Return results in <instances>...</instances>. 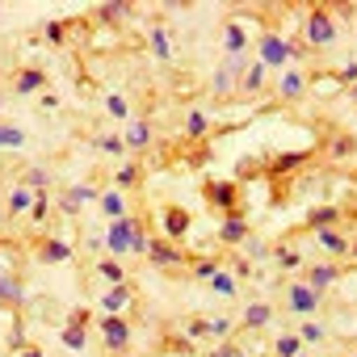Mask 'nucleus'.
<instances>
[{"mask_svg":"<svg viewBox=\"0 0 357 357\" xmlns=\"http://www.w3.org/2000/svg\"><path fill=\"white\" fill-rule=\"evenodd\" d=\"M244 68H248V59H244V55H227V59L215 68V76H211V89H215L219 97H227V93H240V76H244Z\"/></svg>","mask_w":357,"mask_h":357,"instance_id":"obj_1","label":"nucleus"},{"mask_svg":"<svg viewBox=\"0 0 357 357\" xmlns=\"http://www.w3.org/2000/svg\"><path fill=\"white\" fill-rule=\"evenodd\" d=\"M303 34H307V47H332V43H336V22H332V13H328V9H311Z\"/></svg>","mask_w":357,"mask_h":357,"instance_id":"obj_2","label":"nucleus"},{"mask_svg":"<svg viewBox=\"0 0 357 357\" xmlns=\"http://www.w3.org/2000/svg\"><path fill=\"white\" fill-rule=\"evenodd\" d=\"M139 227H143V223H139V219H130V215H126V219H118V223H109V231H105V248L114 252V261L130 252V244H135V231H139Z\"/></svg>","mask_w":357,"mask_h":357,"instance_id":"obj_3","label":"nucleus"},{"mask_svg":"<svg viewBox=\"0 0 357 357\" xmlns=\"http://www.w3.org/2000/svg\"><path fill=\"white\" fill-rule=\"evenodd\" d=\"M257 59H261L265 68H286V63H290V43H286L282 34H261Z\"/></svg>","mask_w":357,"mask_h":357,"instance_id":"obj_4","label":"nucleus"},{"mask_svg":"<svg viewBox=\"0 0 357 357\" xmlns=\"http://www.w3.org/2000/svg\"><path fill=\"white\" fill-rule=\"evenodd\" d=\"M206 202L215 206V211H223V215H231V211H240V185L236 181H206Z\"/></svg>","mask_w":357,"mask_h":357,"instance_id":"obj_5","label":"nucleus"},{"mask_svg":"<svg viewBox=\"0 0 357 357\" xmlns=\"http://www.w3.org/2000/svg\"><path fill=\"white\" fill-rule=\"evenodd\" d=\"M101 340H105V349H126L130 344V324L122 319V315H105L101 319Z\"/></svg>","mask_w":357,"mask_h":357,"instance_id":"obj_6","label":"nucleus"},{"mask_svg":"<svg viewBox=\"0 0 357 357\" xmlns=\"http://www.w3.org/2000/svg\"><path fill=\"white\" fill-rule=\"evenodd\" d=\"M147 257L160 265V269H176V265H185V252L176 248L172 240H151V248H147Z\"/></svg>","mask_w":357,"mask_h":357,"instance_id":"obj_7","label":"nucleus"},{"mask_svg":"<svg viewBox=\"0 0 357 357\" xmlns=\"http://www.w3.org/2000/svg\"><path fill=\"white\" fill-rule=\"evenodd\" d=\"M219 240H223V244H244V240H248V219H244V211L223 215V223H219Z\"/></svg>","mask_w":357,"mask_h":357,"instance_id":"obj_8","label":"nucleus"},{"mask_svg":"<svg viewBox=\"0 0 357 357\" xmlns=\"http://www.w3.org/2000/svg\"><path fill=\"white\" fill-rule=\"evenodd\" d=\"M319 303H324V294H315L307 282H290V311H298V315H311Z\"/></svg>","mask_w":357,"mask_h":357,"instance_id":"obj_9","label":"nucleus"},{"mask_svg":"<svg viewBox=\"0 0 357 357\" xmlns=\"http://www.w3.org/2000/svg\"><path fill=\"white\" fill-rule=\"evenodd\" d=\"M307 93V76L298 72V68H286L282 72V80H278V97H286V101H298Z\"/></svg>","mask_w":357,"mask_h":357,"instance_id":"obj_10","label":"nucleus"},{"mask_svg":"<svg viewBox=\"0 0 357 357\" xmlns=\"http://www.w3.org/2000/svg\"><path fill=\"white\" fill-rule=\"evenodd\" d=\"M324 155H328V160H349V155H357V135H349V130H336V135L328 139Z\"/></svg>","mask_w":357,"mask_h":357,"instance_id":"obj_11","label":"nucleus"},{"mask_svg":"<svg viewBox=\"0 0 357 357\" xmlns=\"http://www.w3.org/2000/svg\"><path fill=\"white\" fill-rule=\"evenodd\" d=\"M185 231H190V211L185 206H168L164 211V236L168 240H181Z\"/></svg>","mask_w":357,"mask_h":357,"instance_id":"obj_12","label":"nucleus"},{"mask_svg":"<svg viewBox=\"0 0 357 357\" xmlns=\"http://www.w3.org/2000/svg\"><path fill=\"white\" fill-rule=\"evenodd\" d=\"M84 202H101V198H97V190H93V185H72V190L63 194L59 211H63V215H76V211H80Z\"/></svg>","mask_w":357,"mask_h":357,"instance_id":"obj_13","label":"nucleus"},{"mask_svg":"<svg viewBox=\"0 0 357 357\" xmlns=\"http://www.w3.org/2000/svg\"><path fill=\"white\" fill-rule=\"evenodd\" d=\"M0 303L13 307V311H22V307H26V286H22V278L5 273V282H0Z\"/></svg>","mask_w":357,"mask_h":357,"instance_id":"obj_14","label":"nucleus"},{"mask_svg":"<svg viewBox=\"0 0 357 357\" xmlns=\"http://www.w3.org/2000/svg\"><path fill=\"white\" fill-rule=\"evenodd\" d=\"M336 278H340V269H336V265H311L303 282H307V286H311L315 294H324V290H328V286H332Z\"/></svg>","mask_w":357,"mask_h":357,"instance_id":"obj_15","label":"nucleus"},{"mask_svg":"<svg viewBox=\"0 0 357 357\" xmlns=\"http://www.w3.org/2000/svg\"><path fill=\"white\" fill-rule=\"evenodd\" d=\"M265 89V63L257 59V63H248L244 68V76H240V93L244 97H252V93H261Z\"/></svg>","mask_w":357,"mask_h":357,"instance_id":"obj_16","label":"nucleus"},{"mask_svg":"<svg viewBox=\"0 0 357 357\" xmlns=\"http://www.w3.org/2000/svg\"><path fill=\"white\" fill-rule=\"evenodd\" d=\"M122 143H126V151H143V147H151V126H147V122H130L126 135H122Z\"/></svg>","mask_w":357,"mask_h":357,"instance_id":"obj_17","label":"nucleus"},{"mask_svg":"<svg viewBox=\"0 0 357 357\" xmlns=\"http://www.w3.org/2000/svg\"><path fill=\"white\" fill-rule=\"evenodd\" d=\"M315 244H319L324 252H332V257H344V252H349V240H344L336 227H324V231H315Z\"/></svg>","mask_w":357,"mask_h":357,"instance_id":"obj_18","label":"nucleus"},{"mask_svg":"<svg viewBox=\"0 0 357 357\" xmlns=\"http://www.w3.org/2000/svg\"><path fill=\"white\" fill-rule=\"evenodd\" d=\"M130 298H135V294H130V286L122 282V286H109V294L101 298V307H105V315H118V311L130 307Z\"/></svg>","mask_w":357,"mask_h":357,"instance_id":"obj_19","label":"nucleus"},{"mask_svg":"<svg viewBox=\"0 0 357 357\" xmlns=\"http://www.w3.org/2000/svg\"><path fill=\"white\" fill-rule=\"evenodd\" d=\"M130 13H135V9L126 5V0H109V5H101V9H97V22H105V26H122Z\"/></svg>","mask_w":357,"mask_h":357,"instance_id":"obj_20","label":"nucleus"},{"mask_svg":"<svg viewBox=\"0 0 357 357\" xmlns=\"http://www.w3.org/2000/svg\"><path fill=\"white\" fill-rule=\"evenodd\" d=\"M34 198H38V194H34L30 185H17V190L9 194L5 211H9V215H26V211H34Z\"/></svg>","mask_w":357,"mask_h":357,"instance_id":"obj_21","label":"nucleus"},{"mask_svg":"<svg viewBox=\"0 0 357 357\" xmlns=\"http://www.w3.org/2000/svg\"><path fill=\"white\" fill-rule=\"evenodd\" d=\"M336 219H340V211H336V206H311V211H307V227H311V231L336 227Z\"/></svg>","mask_w":357,"mask_h":357,"instance_id":"obj_22","label":"nucleus"},{"mask_svg":"<svg viewBox=\"0 0 357 357\" xmlns=\"http://www.w3.org/2000/svg\"><path fill=\"white\" fill-rule=\"evenodd\" d=\"M43 84H47V76H43L38 68H26V72H17V80H13V89H17L22 97H26V93H38Z\"/></svg>","mask_w":357,"mask_h":357,"instance_id":"obj_23","label":"nucleus"},{"mask_svg":"<svg viewBox=\"0 0 357 357\" xmlns=\"http://www.w3.org/2000/svg\"><path fill=\"white\" fill-rule=\"evenodd\" d=\"M269 319H273V307H269V303H248V311H244V328L257 332V328H265Z\"/></svg>","mask_w":357,"mask_h":357,"instance_id":"obj_24","label":"nucleus"},{"mask_svg":"<svg viewBox=\"0 0 357 357\" xmlns=\"http://www.w3.org/2000/svg\"><path fill=\"white\" fill-rule=\"evenodd\" d=\"M68 257H72V248H68L63 240H47V244L38 248V261H43V265H55V261H68Z\"/></svg>","mask_w":357,"mask_h":357,"instance_id":"obj_25","label":"nucleus"},{"mask_svg":"<svg viewBox=\"0 0 357 357\" xmlns=\"http://www.w3.org/2000/svg\"><path fill=\"white\" fill-rule=\"evenodd\" d=\"M223 34H227V38H223L227 55H244V47H248V34H244V26H236V22H231V26H227Z\"/></svg>","mask_w":357,"mask_h":357,"instance_id":"obj_26","label":"nucleus"},{"mask_svg":"<svg viewBox=\"0 0 357 357\" xmlns=\"http://www.w3.org/2000/svg\"><path fill=\"white\" fill-rule=\"evenodd\" d=\"M303 160H307V151H282V155H273L269 172H278V176H282V172H294V168H298Z\"/></svg>","mask_w":357,"mask_h":357,"instance_id":"obj_27","label":"nucleus"},{"mask_svg":"<svg viewBox=\"0 0 357 357\" xmlns=\"http://www.w3.org/2000/svg\"><path fill=\"white\" fill-rule=\"evenodd\" d=\"M101 211L109 215V223L126 219V202H122V190H114V194H101Z\"/></svg>","mask_w":357,"mask_h":357,"instance_id":"obj_28","label":"nucleus"},{"mask_svg":"<svg viewBox=\"0 0 357 357\" xmlns=\"http://www.w3.org/2000/svg\"><path fill=\"white\" fill-rule=\"evenodd\" d=\"M273 353H278V357H298V353H303V336H298V332L278 336V340H273Z\"/></svg>","mask_w":357,"mask_h":357,"instance_id":"obj_29","label":"nucleus"},{"mask_svg":"<svg viewBox=\"0 0 357 357\" xmlns=\"http://www.w3.org/2000/svg\"><path fill=\"white\" fill-rule=\"evenodd\" d=\"M261 172H269L261 155H244V160H240V168H236V176H240V181H252V176H261Z\"/></svg>","mask_w":357,"mask_h":357,"instance_id":"obj_30","label":"nucleus"},{"mask_svg":"<svg viewBox=\"0 0 357 357\" xmlns=\"http://www.w3.org/2000/svg\"><path fill=\"white\" fill-rule=\"evenodd\" d=\"M147 43H151V51H155V59H164V63L172 59V47H168V30H160V26H155V30L147 34Z\"/></svg>","mask_w":357,"mask_h":357,"instance_id":"obj_31","label":"nucleus"},{"mask_svg":"<svg viewBox=\"0 0 357 357\" xmlns=\"http://www.w3.org/2000/svg\"><path fill=\"white\" fill-rule=\"evenodd\" d=\"M139 176H143L139 164H122V168L114 172V181H118V190H135V185H139Z\"/></svg>","mask_w":357,"mask_h":357,"instance_id":"obj_32","label":"nucleus"},{"mask_svg":"<svg viewBox=\"0 0 357 357\" xmlns=\"http://www.w3.org/2000/svg\"><path fill=\"white\" fill-rule=\"evenodd\" d=\"M22 143H26V130H22V126L0 122V147H22Z\"/></svg>","mask_w":357,"mask_h":357,"instance_id":"obj_33","label":"nucleus"},{"mask_svg":"<svg viewBox=\"0 0 357 357\" xmlns=\"http://www.w3.org/2000/svg\"><path fill=\"white\" fill-rule=\"evenodd\" d=\"M273 261H278L282 269H298V265H303V257H298V248H290V244H282V248L273 252Z\"/></svg>","mask_w":357,"mask_h":357,"instance_id":"obj_34","label":"nucleus"},{"mask_svg":"<svg viewBox=\"0 0 357 357\" xmlns=\"http://www.w3.org/2000/svg\"><path fill=\"white\" fill-rule=\"evenodd\" d=\"M47 181H51V172H47V168H30L22 185H30V190H38V194H47Z\"/></svg>","mask_w":357,"mask_h":357,"instance_id":"obj_35","label":"nucleus"},{"mask_svg":"<svg viewBox=\"0 0 357 357\" xmlns=\"http://www.w3.org/2000/svg\"><path fill=\"white\" fill-rule=\"evenodd\" d=\"M185 130H190V139H202V135H206V114H202V109H190Z\"/></svg>","mask_w":357,"mask_h":357,"instance_id":"obj_36","label":"nucleus"},{"mask_svg":"<svg viewBox=\"0 0 357 357\" xmlns=\"http://www.w3.org/2000/svg\"><path fill=\"white\" fill-rule=\"evenodd\" d=\"M211 290L223 294V298H231V294H236V278H231V273H215V278H211Z\"/></svg>","mask_w":357,"mask_h":357,"instance_id":"obj_37","label":"nucleus"},{"mask_svg":"<svg viewBox=\"0 0 357 357\" xmlns=\"http://www.w3.org/2000/svg\"><path fill=\"white\" fill-rule=\"evenodd\" d=\"M97 269H101V278H105V282H114V286H122V282H126V278H122V265H118L114 257H109V261H101Z\"/></svg>","mask_w":357,"mask_h":357,"instance_id":"obj_38","label":"nucleus"},{"mask_svg":"<svg viewBox=\"0 0 357 357\" xmlns=\"http://www.w3.org/2000/svg\"><path fill=\"white\" fill-rule=\"evenodd\" d=\"M298 336H303V344H319V340L328 336V328H324V324H303Z\"/></svg>","mask_w":357,"mask_h":357,"instance_id":"obj_39","label":"nucleus"},{"mask_svg":"<svg viewBox=\"0 0 357 357\" xmlns=\"http://www.w3.org/2000/svg\"><path fill=\"white\" fill-rule=\"evenodd\" d=\"M97 147H101V151H109V155H122V151H126L122 135H101V139H97Z\"/></svg>","mask_w":357,"mask_h":357,"instance_id":"obj_40","label":"nucleus"},{"mask_svg":"<svg viewBox=\"0 0 357 357\" xmlns=\"http://www.w3.org/2000/svg\"><path fill=\"white\" fill-rule=\"evenodd\" d=\"M47 215H51V194H38V198H34V211H30V219H34V223H43Z\"/></svg>","mask_w":357,"mask_h":357,"instance_id":"obj_41","label":"nucleus"},{"mask_svg":"<svg viewBox=\"0 0 357 357\" xmlns=\"http://www.w3.org/2000/svg\"><path fill=\"white\" fill-rule=\"evenodd\" d=\"M244 252H248L252 261H265V257H269V248H265V240H257V236H248V240H244Z\"/></svg>","mask_w":357,"mask_h":357,"instance_id":"obj_42","label":"nucleus"},{"mask_svg":"<svg viewBox=\"0 0 357 357\" xmlns=\"http://www.w3.org/2000/svg\"><path fill=\"white\" fill-rule=\"evenodd\" d=\"M63 344H68V349H84V328L68 324V328H63Z\"/></svg>","mask_w":357,"mask_h":357,"instance_id":"obj_43","label":"nucleus"},{"mask_svg":"<svg viewBox=\"0 0 357 357\" xmlns=\"http://www.w3.org/2000/svg\"><path fill=\"white\" fill-rule=\"evenodd\" d=\"M43 38H47V43H55V47H59V43H63V38H68V26H63V22H51V26H47V30H43Z\"/></svg>","mask_w":357,"mask_h":357,"instance_id":"obj_44","label":"nucleus"},{"mask_svg":"<svg viewBox=\"0 0 357 357\" xmlns=\"http://www.w3.org/2000/svg\"><path fill=\"white\" fill-rule=\"evenodd\" d=\"M105 109H109L114 118H126V114H130V105H126V101H122L118 93H114V97H105Z\"/></svg>","mask_w":357,"mask_h":357,"instance_id":"obj_45","label":"nucleus"},{"mask_svg":"<svg viewBox=\"0 0 357 357\" xmlns=\"http://www.w3.org/2000/svg\"><path fill=\"white\" fill-rule=\"evenodd\" d=\"M190 336H211V319H190Z\"/></svg>","mask_w":357,"mask_h":357,"instance_id":"obj_46","label":"nucleus"},{"mask_svg":"<svg viewBox=\"0 0 357 357\" xmlns=\"http://www.w3.org/2000/svg\"><path fill=\"white\" fill-rule=\"evenodd\" d=\"M9 349H26V328H22V319L13 324V336H9Z\"/></svg>","mask_w":357,"mask_h":357,"instance_id":"obj_47","label":"nucleus"},{"mask_svg":"<svg viewBox=\"0 0 357 357\" xmlns=\"http://www.w3.org/2000/svg\"><path fill=\"white\" fill-rule=\"evenodd\" d=\"M194 273H198V278H202V282H211V278H215V273H219V265H215V261H202V265H198V269H194Z\"/></svg>","mask_w":357,"mask_h":357,"instance_id":"obj_48","label":"nucleus"},{"mask_svg":"<svg viewBox=\"0 0 357 357\" xmlns=\"http://www.w3.org/2000/svg\"><path fill=\"white\" fill-rule=\"evenodd\" d=\"M227 332H231V319H211V336H223L227 340Z\"/></svg>","mask_w":357,"mask_h":357,"instance_id":"obj_49","label":"nucleus"},{"mask_svg":"<svg viewBox=\"0 0 357 357\" xmlns=\"http://www.w3.org/2000/svg\"><path fill=\"white\" fill-rule=\"evenodd\" d=\"M211 357H240V349H236V344H231V340H223V344H219V349H215V353H211Z\"/></svg>","mask_w":357,"mask_h":357,"instance_id":"obj_50","label":"nucleus"},{"mask_svg":"<svg viewBox=\"0 0 357 357\" xmlns=\"http://www.w3.org/2000/svg\"><path fill=\"white\" fill-rule=\"evenodd\" d=\"M22 357H43V349H34V344H26V349H22Z\"/></svg>","mask_w":357,"mask_h":357,"instance_id":"obj_51","label":"nucleus"},{"mask_svg":"<svg viewBox=\"0 0 357 357\" xmlns=\"http://www.w3.org/2000/svg\"><path fill=\"white\" fill-rule=\"evenodd\" d=\"M349 101H353V105H357V84H353V93H349Z\"/></svg>","mask_w":357,"mask_h":357,"instance_id":"obj_52","label":"nucleus"},{"mask_svg":"<svg viewBox=\"0 0 357 357\" xmlns=\"http://www.w3.org/2000/svg\"><path fill=\"white\" fill-rule=\"evenodd\" d=\"M349 252H353V257H357V244H349Z\"/></svg>","mask_w":357,"mask_h":357,"instance_id":"obj_53","label":"nucleus"},{"mask_svg":"<svg viewBox=\"0 0 357 357\" xmlns=\"http://www.w3.org/2000/svg\"><path fill=\"white\" fill-rule=\"evenodd\" d=\"M5 273H9V269H0V282H5Z\"/></svg>","mask_w":357,"mask_h":357,"instance_id":"obj_54","label":"nucleus"},{"mask_svg":"<svg viewBox=\"0 0 357 357\" xmlns=\"http://www.w3.org/2000/svg\"><path fill=\"white\" fill-rule=\"evenodd\" d=\"M298 357H311V353H298Z\"/></svg>","mask_w":357,"mask_h":357,"instance_id":"obj_55","label":"nucleus"},{"mask_svg":"<svg viewBox=\"0 0 357 357\" xmlns=\"http://www.w3.org/2000/svg\"><path fill=\"white\" fill-rule=\"evenodd\" d=\"M0 105H5V97H0Z\"/></svg>","mask_w":357,"mask_h":357,"instance_id":"obj_56","label":"nucleus"},{"mask_svg":"<svg viewBox=\"0 0 357 357\" xmlns=\"http://www.w3.org/2000/svg\"><path fill=\"white\" fill-rule=\"evenodd\" d=\"M349 357H357V353H349Z\"/></svg>","mask_w":357,"mask_h":357,"instance_id":"obj_57","label":"nucleus"},{"mask_svg":"<svg viewBox=\"0 0 357 357\" xmlns=\"http://www.w3.org/2000/svg\"><path fill=\"white\" fill-rule=\"evenodd\" d=\"M240 357H248V353H240Z\"/></svg>","mask_w":357,"mask_h":357,"instance_id":"obj_58","label":"nucleus"}]
</instances>
